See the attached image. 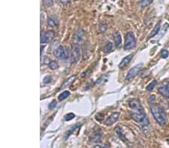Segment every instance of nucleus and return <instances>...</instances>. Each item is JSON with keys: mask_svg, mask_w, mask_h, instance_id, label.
<instances>
[{"mask_svg": "<svg viewBox=\"0 0 169 148\" xmlns=\"http://www.w3.org/2000/svg\"><path fill=\"white\" fill-rule=\"evenodd\" d=\"M156 84H157V82H156V81L154 80L152 82H150L149 85L147 86V88H146V89H147V90H148V91H150V90H152L153 89L155 88V86L156 85Z\"/></svg>", "mask_w": 169, "mask_h": 148, "instance_id": "nucleus-21", "label": "nucleus"}, {"mask_svg": "<svg viewBox=\"0 0 169 148\" xmlns=\"http://www.w3.org/2000/svg\"><path fill=\"white\" fill-rule=\"evenodd\" d=\"M47 23H48L49 26L51 27H56L57 25V21L52 17H49L48 20H47Z\"/></svg>", "mask_w": 169, "mask_h": 148, "instance_id": "nucleus-20", "label": "nucleus"}, {"mask_svg": "<svg viewBox=\"0 0 169 148\" xmlns=\"http://www.w3.org/2000/svg\"><path fill=\"white\" fill-rule=\"evenodd\" d=\"M136 45V40L134 34L132 31H129L126 35L125 37L124 49L126 50H129L133 49Z\"/></svg>", "mask_w": 169, "mask_h": 148, "instance_id": "nucleus-3", "label": "nucleus"}, {"mask_svg": "<svg viewBox=\"0 0 169 148\" xmlns=\"http://www.w3.org/2000/svg\"><path fill=\"white\" fill-rule=\"evenodd\" d=\"M114 41H115V45L117 47H119L120 46L121 43H122V37H121L120 34L119 32H115L114 34Z\"/></svg>", "mask_w": 169, "mask_h": 148, "instance_id": "nucleus-15", "label": "nucleus"}, {"mask_svg": "<svg viewBox=\"0 0 169 148\" xmlns=\"http://www.w3.org/2000/svg\"><path fill=\"white\" fill-rule=\"evenodd\" d=\"M51 76H45V78H44V83H45V84H47V83H49L50 82H51Z\"/></svg>", "mask_w": 169, "mask_h": 148, "instance_id": "nucleus-29", "label": "nucleus"}, {"mask_svg": "<svg viewBox=\"0 0 169 148\" xmlns=\"http://www.w3.org/2000/svg\"><path fill=\"white\" fill-rule=\"evenodd\" d=\"M69 94H70V92L68 91V90H65L63 92L61 93L59 95V100H65L66 98H67L68 96H69Z\"/></svg>", "mask_w": 169, "mask_h": 148, "instance_id": "nucleus-17", "label": "nucleus"}, {"mask_svg": "<svg viewBox=\"0 0 169 148\" xmlns=\"http://www.w3.org/2000/svg\"><path fill=\"white\" fill-rule=\"evenodd\" d=\"M43 1V4L45 5L48 6H52L53 5V0H42Z\"/></svg>", "mask_w": 169, "mask_h": 148, "instance_id": "nucleus-26", "label": "nucleus"}, {"mask_svg": "<svg viewBox=\"0 0 169 148\" xmlns=\"http://www.w3.org/2000/svg\"><path fill=\"white\" fill-rule=\"evenodd\" d=\"M76 79V76H71L70 78H68V79H66V82H65L64 83H63V85L61 86L60 88L61 89H64L66 88V87H68V85H71V83H72L73 82H74V79Z\"/></svg>", "mask_w": 169, "mask_h": 148, "instance_id": "nucleus-14", "label": "nucleus"}, {"mask_svg": "<svg viewBox=\"0 0 169 148\" xmlns=\"http://www.w3.org/2000/svg\"><path fill=\"white\" fill-rule=\"evenodd\" d=\"M83 35H84V31H82L81 29H78V31H76L75 34V38L78 40H81L83 38Z\"/></svg>", "mask_w": 169, "mask_h": 148, "instance_id": "nucleus-19", "label": "nucleus"}, {"mask_svg": "<svg viewBox=\"0 0 169 148\" xmlns=\"http://www.w3.org/2000/svg\"><path fill=\"white\" fill-rule=\"evenodd\" d=\"M119 115H119L118 112H114V113L111 114V115L107 117V119L105 121V123L107 126L112 125V124H114L117 121V119L119 118Z\"/></svg>", "mask_w": 169, "mask_h": 148, "instance_id": "nucleus-9", "label": "nucleus"}, {"mask_svg": "<svg viewBox=\"0 0 169 148\" xmlns=\"http://www.w3.org/2000/svg\"><path fill=\"white\" fill-rule=\"evenodd\" d=\"M99 29H100V31H101V32L105 31V30L107 29V24L105 23H104V22H101V23L99 24Z\"/></svg>", "mask_w": 169, "mask_h": 148, "instance_id": "nucleus-24", "label": "nucleus"}, {"mask_svg": "<svg viewBox=\"0 0 169 148\" xmlns=\"http://www.w3.org/2000/svg\"><path fill=\"white\" fill-rule=\"evenodd\" d=\"M49 67L51 70H56L59 67V64L55 61H52V62H51L50 64H49Z\"/></svg>", "mask_w": 169, "mask_h": 148, "instance_id": "nucleus-23", "label": "nucleus"}, {"mask_svg": "<svg viewBox=\"0 0 169 148\" xmlns=\"http://www.w3.org/2000/svg\"><path fill=\"white\" fill-rule=\"evenodd\" d=\"M113 49V44L112 43H107V44L105 45V46H104L103 48V51L105 52H106V53H107V52H110Z\"/></svg>", "mask_w": 169, "mask_h": 148, "instance_id": "nucleus-18", "label": "nucleus"}, {"mask_svg": "<svg viewBox=\"0 0 169 148\" xmlns=\"http://www.w3.org/2000/svg\"><path fill=\"white\" fill-rule=\"evenodd\" d=\"M141 66L142 64L141 63L137 64V65L134 66L132 68H131L130 70H129V71L128 72V73H127L126 76V80H131V79H133V78L138 74V72L140 71L141 68Z\"/></svg>", "mask_w": 169, "mask_h": 148, "instance_id": "nucleus-7", "label": "nucleus"}, {"mask_svg": "<svg viewBox=\"0 0 169 148\" xmlns=\"http://www.w3.org/2000/svg\"><path fill=\"white\" fill-rule=\"evenodd\" d=\"M153 0H141L140 3H139V5L141 8H144L147 6L150 5L151 4L152 2H153Z\"/></svg>", "mask_w": 169, "mask_h": 148, "instance_id": "nucleus-16", "label": "nucleus"}, {"mask_svg": "<svg viewBox=\"0 0 169 148\" xmlns=\"http://www.w3.org/2000/svg\"><path fill=\"white\" fill-rule=\"evenodd\" d=\"M54 37V32L53 31H48L41 35V44H47L49 43Z\"/></svg>", "mask_w": 169, "mask_h": 148, "instance_id": "nucleus-8", "label": "nucleus"}, {"mask_svg": "<svg viewBox=\"0 0 169 148\" xmlns=\"http://www.w3.org/2000/svg\"><path fill=\"white\" fill-rule=\"evenodd\" d=\"M158 91L162 96L169 99V82H167L165 85L160 86L158 89Z\"/></svg>", "mask_w": 169, "mask_h": 148, "instance_id": "nucleus-11", "label": "nucleus"}, {"mask_svg": "<svg viewBox=\"0 0 169 148\" xmlns=\"http://www.w3.org/2000/svg\"><path fill=\"white\" fill-rule=\"evenodd\" d=\"M128 106H129L131 109L137 111L138 113L144 114V108L142 107L140 100H138V99H133V100H130L128 102Z\"/></svg>", "mask_w": 169, "mask_h": 148, "instance_id": "nucleus-6", "label": "nucleus"}, {"mask_svg": "<svg viewBox=\"0 0 169 148\" xmlns=\"http://www.w3.org/2000/svg\"><path fill=\"white\" fill-rule=\"evenodd\" d=\"M161 56L163 58H167L168 56V52L166 50H162L161 52Z\"/></svg>", "mask_w": 169, "mask_h": 148, "instance_id": "nucleus-27", "label": "nucleus"}, {"mask_svg": "<svg viewBox=\"0 0 169 148\" xmlns=\"http://www.w3.org/2000/svg\"><path fill=\"white\" fill-rule=\"evenodd\" d=\"M94 148H108L107 145H100V144H96L94 146Z\"/></svg>", "mask_w": 169, "mask_h": 148, "instance_id": "nucleus-30", "label": "nucleus"}, {"mask_svg": "<svg viewBox=\"0 0 169 148\" xmlns=\"http://www.w3.org/2000/svg\"><path fill=\"white\" fill-rule=\"evenodd\" d=\"M101 136H102V135H101V133H100V132L96 131V132L93 133V134L89 136V140L91 143H96V144H97V143L101 142Z\"/></svg>", "mask_w": 169, "mask_h": 148, "instance_id": "nucleus-10", "label": "nucleus"}, {"mask_svg": "<svg viewBox=\"0 0 169 148\" xmlns=\"http://www.w3.org/2000/svg\"><path fill=\"white\" fill-rule=\"evenodd\" d=\"M80 58V46L77 44H73L70 50V59L72 64H75Z\"/></svg>", "mask_w": 169, "mask_h": 148, "instance_id": "nucleus-2", "label": "nucleus"}, {"mask_svg": "<svg viewBox=\"0 0 169 148\" xmlns=\"http://www.w3.org/2000/svg\"><path fill=\"white\" fill-rule=\"evenodd\" d=\"M160 28H161V21L158 22V23L155 24V25L154 26L153 29L152 30V31L150 32V34L149 35V36H148V38H147L148 40L150 38H153L154 36H155V35H157L158 33H159V31H160Z\"/></svg>", "mask_w": 169, "mask_h": 148, "instance_id": "nucleus-12", "label": "nucleus"}, {"mask_svg": "<svg viewBox=\"0 0 169 148\" xmlns=\"http://www.w3.org/2000/svg\"><path fill=\"white\" fill-rule=\"evenodd\" d=\"M56 103H57V102H56V100H53L52 102L49 104L48 108H50V109H53V108H54L56 106Z\"/></svg>", "mask_w": 169, "mask_h": 148, "instance_id": "nucleus-28", "label": "nucleus"}, {"mask_svg": "<svg viewBox=\"0 0 169 148\" xmlns=\"http://www.w3.org/2000/svg\"><path fill=\"white\" fill-rule=\"evenodd\" d=\"M150 110L155 121L160 126L165 125L166 122V115L162 107L159 104H152Z\"/></svg>", "mask_w": 169, "mask_h": 148, "instance_id": "nucleus-1", "label": "nucleus"}, {"mask_svg": "<svg viewBox=\"0 0 169 148\" xmlns=\"http://www.w3.org/2000/svg\"><path fill=\"white\" fill-rule=\"evenodd\" d=\"M54 55L59 59H66L70 56V51L67 47L59 46L54 51Z\"/></svg>", "mask_w": 169, "mask_h": 148, "instance_id": "nucleus-5", "label": "nucleus"}, {"mask_svg": "<svg viewBox=\"0 0 169 148\" xmlns=\"http://www.w3.org/2000/svg\"><path fill=\"white\" fill-rule=\"evenodd\" d=\"M74 117H75V115H74V114H73V113H69V114H68V115H66L65 116V120H66V121H71V120L73 119V118H74Z\"/></svg>", "mask_w": 169, "mask_h": 148, "instance_id": "nucleus-25", "label": "nucleus"}, {"mask_svg": "<svg viewBox=\"0 0 169 148\" xmlns=\"http://www.w3.org/2000/svg\"><path fill=\"white\" fill-rule=\"evenodd\" d=\"M132 57H133V54H130V55L126 56V57L121 61L120 63L119 67L122 69V68L125 67L126 65H128V63H129V62H131V60L132 59Z\"/></svg>", "mask_w": 169, "mask_h": 148, "instance_id": "nucleus-13", "label": "nucleus"}, {"mask_svg": "<svg viewBox=\"0 0 169 148\" xmlns=\"http://www.w3.org/2000/svg\"><path fill=\"white\" fill-rule=\"evenodd\" d=\"M130 116L132 119L137 123H141L142 125L147 126L150 123V121L148 120L147 117L145 115V114L136 113V112H130Z\"/></svg>", "mask_w": 169, "mask_h": 148, "instance_id": "nucleus-4", "label": "nucleus"}, {"mask_svg": "<svg viewBox=\"0 0 169 148\" xmlns=\"http://www.w3.org/2000/svg\"><path fill=\"white\" fill-rule=\"evenodd\" d=\"M69 1H70V0H61V3H62V4H66V3L69 2Z\"/></svg>", "mask_w": 169, "mask_h": 148, "instance_id": "nucleus-31", "label": "nucleus"}, {"mask_svg": "<svg viewBox=\"0 0 169 148\" xmlns=\"http://www.w3.org/2000/svg\"><path fill=\"white\" fill-rule=\"evenodd\" d=\"M115 131H116V133H117V135L120 137V139H122V140H123V141H125L124 135L122 134V130H121L120 128V127H117V128H116V129H115Z\"/></svg>", "mask_w": 169, "mask_h": 148, "instance_id": "nucleus-22", "label": "nucleus"}]
</instances>
